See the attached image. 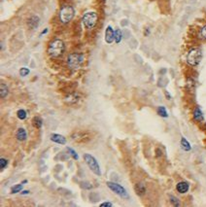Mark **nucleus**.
Returning <instances> with one entry per match:
<instances>
[{
	"label": "nucleus",
	"mask_w": 206,
	"mask_h": 207,
	"mask_svg": "<svg viewBox=\"0 0 206 207\" xmlns=\"http://www.w3.org/2000/svg\"><path fill=\"white\" fill-rule=\"evenodd\" d=\"M115 41L116 43H120L122 41V31L120 29H117L115 31Z\"/></svg>",
	"instance_id": "21"
},
{
	"label": "nucleus",
	"mask_w": 206,
	"mask_h": 207,
	"mask_svg": "<svg viewBox=\"0 0 206 207\" xmlns=\"http://www.w3.org/2000/svg\"><path fill=\"white\" fill-rule=\"evenodd\" d=\"M107 187L114 192L116 195H120L121 197L123 198H129V194L126 192V190L120 184H118V183H114V182H107Z\"/></svg>",
	"instance_id": "7"
},
{
	"label": "nucleus",
	"mask_w": 206,
	"mask_h": 207,
	"mask_svg": "<svg viewBox=\"0 0 206 207\" xmlns=\"http://www.w3.org/2000/svg\"><path fill=\"white\" fill-rule=\"evenodd\" d=\"M202 59V52L200 49H197V48H194V49H192L188 53L187 55V62L190 65L192 66H196L199 64V62Z\"/></svg>",
	"instance_id": "2"
},
{
	"label": "nucleus",
	"mask_w": 206,
	"mask_h": 207,
	"mask_svg": "<svg viewBox=\"0 0 206 207\" xmlns=\"http://www.w3.org/2000/svg\"><path fill=\"white\" fill-rule=\"evenodd\" d=\"M51 140L54 143H58V144H60V145H64L66 143V139L64 136H62L60 134H52L51 135Z\"/></svg>",
	"instance_id": "9"
},
{
	"label": "nucleus",
	"mask_w": 206,
	"mask_h": 207,
	"mask_svg": "<svg viewBox=\"0 0 206 207\" xmlns=\"http://www.w3.org/2000/svg\"><path fill=\"white\" fill-rule=\"evenodd\" d=\"M39 21H40V19H39L37 16H32V17H30L27 21V25L30 28H36L39 25Z\"/></svg>",
	"instance_id": "12"
},
{
	"label": "nucleus",
	"mask_w": 206,
	"mask_h": 207,
	"mask_svg": "<svg viewBox=\"0 0 206 207\" xmlns=\"http://www.w3.org/2000/svg\"><path fill=\"white\" fill-rule=\"evenodd\" d=\"M75 15L74 8L72 6H64L62 7V9L60 10L59 13V19L62 23H68L71 20L73 19Z\"/></svg>",
	"instance_id": "4"
},
{
	"label": "nucleus",
	"mask_w": 206,
	"mask_h": 207,
	"mask_svg": "<svg viewBox=\"0 0 206 207\" xmlns=\"http://www.w3.org/2000/svg\"><path fill=\"white\" fill-rule=\"evenodd\" d=\"M8 93H9V89H8V87L5 84H1V92H0L1 98H5Z\"/></svg>",
	"instance_id": "18"
},
{
	"label": "nucleus",
	"mask_w": 206,
	"mask_h": 207,
	"mask_svg": "<svg viewBox=\"0 0 206 207\" xmlns=\"http://www.w3.org/2000/svg\"><path fill=\"white\" fill-rule=\"evenodd\" d=\"M47 32H48V28H45L44 30H43V32H42V35H44V34H46Z\"/></svg>",
	"instance_id": "30"
},
{
	"label": "nucleus",
	"mask_w": 206,
	"mask_h": 207,
	"mask_svg": "<svg viewBox=\"0 0 206 207\" xmlns=\"http://www.w3.org/2000/svg\"><path fill=\"white\" fill-rule=\"evenodd\" d=\"M17 115H18V118L20 119V120H26V117H27L26 112V111L23 110V109L19 110V111H18V113H17Z\"/></svg>",
	"instance_id": "19"
},
{
	"label": "nucleus",
	"mask_w": 206,
	"mask_h": 207,
	"mask_svg": "<svg viewBox=\"0 0 206 207\" xmlns=\"http://www.w3.org/2000/svg\"><path fill=\"white\" fill-rule=\"evenodd\" d=\"M200 37L206 40V26H204L200 30Z\"/></svg>",
	"instance_id": "27"
},
{
	"label": "nucleus",
	"mask_w": 206,
	"mask_h": 207,
	"mask_svg": "<svg viewBox=\"0 0 206 207\" xmlns=\"http://www.w3.org/2000/svg\"><path fill=\"white\" fill-rule=\"evenodd\" d=\"M194 119L197 122H202L203 121V114L199 107H195L194 110Z\"/></svg>",
	"instance_id": "14"
},
{
	"label": "nucleus",
	"mask_w": 206,
	"mask_h": 207,
	"mask_svg": "<svg viewBox=\"0 0 206 207\" xmlns=\"http://www.w3.org/2000/svg\"><path fill=\"white\" fill-rule=\"evenodd\" d=\"M105 41L108 44H111L113 41H115V31L113 30L112 26H107L105 31Z\"/></svg>",
	"instance_id": "8"
},
{
	"label": "nucleus",
	"mask_w": 206,
	"mask_h": 207,
	"mask_svg": "<svg viewBox=\"0 0 206 207\" xmlns=\"http://www.w3.org/2000/svg\"><path fill=\"white\" fill-rule=\"evenodd\" d=\"M170 202H171V204H172L173 206H176V207H178V206L181 205L178 198L175 197V196H173V195H170Z\"/></svg>",
	"instance_id": "22"
},
{
	"label": "nucleus",
	"mask_w": 206,
	"mask_h": 207,
	"mask_svg": "<svg viewBox=\"0 0 206 207\" xmlns=\"http://www.w3.org/2000/svg\"><path fill=\"white\" fill-rule=\"evenodd\" d=\"M21 190H22V183L21 184H19V185H16V186L12 187L11 193L12 194H17V193H20Z\"/></svg>",
	"instance_id": "20"
},
{
	"label": "nucleus",
	"mask_w": 206,
	"mask_h": 207,
	"mask_svg": "<svg viewBox=\"0 0 206 207\" xmlns=\"http://www.w3.org/2000/svg\"><path fill=\"white\" fill-rule=\"evenodd\" d=\"M97 22V14L96 12H88L84 15L83 23L86 28L92 29Z\"/></svg>",
	"instance_id": "6"
},
{
	"label": "nucleus",
	"mask_w": 206,
	"mask_h": 207,
	"mask_svg": "<svg viewBox=\"0 0 206 207\" xmlns=\"http://www.w3.org/2000/svg\"><path fill=\"white\" fill-rule=\"evenodd\" d=\"M81 187L83 188V189H91L92 188V186L90 184L89 182H81Z\"/></svg>",
	"instance_id": "26"
},
{
	"label": "nucleus",
	"mask_w": 206,
	"mask_h": 207,
	"mask_svg": "<svg viewBox=\"0 0 206 207\" xmlns=\"http://www.w3.org/2000/svg\"><path fill=\"white\" fill-rule=\"evenodd\" d=\"M27 138V133L26 130L22 127H20V129L17 130V139L19 141H25Z\"/></svg>",
	"instance_id": "13"
},
{
	"label": "nucleus",
	"mask_w": 206,
	"mask_h": 207,
	"mask_svg": "<svg viewBox=\"0 0 206 207\" xmlns=\"http://www.w3.org/2000/svg\"><path fill=\"white\" fill-rule=\"evenodd\" d=\"M134 190H135V193H136L137 195L142 196V195H144L145 193H146V186L143 184V183L139 182L135 185V187H134Z\"/></svg>",
	"instance_id": "11"
},
{
	"label": "nucleus",
	"mask_w": 206,
	"mask_h": 207,
	"mask_svg": "<svg viewBox=\"0 0 206 207\" xmlns=\"http://www.w3.org/2000/svg\"><path fill=\"white\" fill-rule=\"evenodd\" d=\"M190 189V186L187 182H179L178 184L176 185V190L177 192L180 194H186Z\"/></svg>",
	"instance_id": "10"
},
{
	"label": "nucleus",
	"mask_w": 206,
	"mask_h": 207,
	"mask_svg": "<svg viewBox=\"0 0 206 207\" xmlns=\"http://www.w3.org/2000/svg\"><path fill=\"white\" fill-rule=\"evenodd\" d=\"M28 193H29V191H23L21 194H22V195H27Z\"/></svg>",
	"instance_id": "31"
},
{
	"label": "nucleus",
	"mask_w": 206,
	"mask_h": 207,
	"mask_svg": "<svg viewBox=\"0 0 206 207\" xmlns=\"http://www.w3.org/2000/svg\"><path fill=\"white\" fill-rule=\"evenodd\" d=\"M84 160L86 162V163L88 164L89 168L94 173L100 176L101 175V171H100V167H99V164L97 162V161L90 154H85L84 155Z\"/></svg>",
	"instance_id": "5"
},
{
	"label": "nucleus",
	"mask_w": 206,
	"mask_h": 207,
	"mask_svg": "<svg viewBox=\"0 0 206 207\" xmlns=\"http://www.w3.org/2000/svg\"><path fill=\"white\" fill-rule=\"evenodd\" d=\"M42 125H43V121L40 117H34L33 118V125L36 127V129H41L42 127Z\"/></svg>",
	"instance_id": "16"
},
{
	"label": "nucleus",
	"mask_w": 206,
	"mask_h": 207,
	"mask_svg": "<svg viewBox=\"0 0 206 207\" xmlns=\"http://www.w3.org/2000/svg\"><path fill=\"white\" fill-rule=\"evenodd\" d=\"M8 160H6V158H2L1 160H0V168L1 169H4L5 167L8 165Z\"/></svg>",
	"instance_id": "24"
},
{
	"label": "nucleus",
	"mask_w": 206,
	"mask_h": 207,
	"mask_svg": "<svg viewBox=\"0 0 206 207\" xmlns=\"http://www.w3.org/2000/svg\"><path fill=\"white\" fill-rule=\"evenodd\" d=\"M157 114L160 115L161 117H163V118H167L168 117V113H167V111H166V109H165V107H163V106H160L157 108Z\"/></svg>",
	"instance_id": "17"
},
{
	"label": "nucleus",
	"mask_w": 206,
	"mask_h": 207,
	"mask_svg": "<svg viewBox=\"0 0 206 207\" xmlns=\"http://www.w3.org/2000/svg\"><path fill=\"white\" fill-rule=\"evenodd\" d=\"M64 52V43L60 39H54L49 45L48 53L52 58H59Z\"/></svg>",
	"instance_id": "1"
},
{
	"label": "nucleus",
	"mask_w": 206,
	"mask_h": 207,
	"mask_svg": "<svg viewBox=\"0 0 206 207\" xmlns=\"http://www.w3.org/2000/svg\"><path fill=\"white\" fill-rule=\"evenodd\" d=\"M100 206H101V207H105V206L110 207V206H112V203H111V202H103V203L100 204Z\"/></svg>",
	"instance_id": "28"
},
{
	"label": "nucleus",
	"mask_w": 206,
	"mask_h": 207,
	"mask_svg": "<svg viewBox=\"0 0 206 207\" xmlns=\"http://www.w3.org/2000/svg\"><path fill=\"white\" fill-rule=\"evenodd\" d=\"M156 153H157V157H161V156H162V151H161L160 149H157Z\"/></svg>",
	"instance_id": "29"
},
{
	"label": "nucleus",
	"mask_w": 206,
	"mask_h": 207,
	"mask_svg": "<svg viewBox=\"0 0 206 207\" xmlns=\"http://www.w3.org/2000/svg\"><path fill=\"white\" fill-rule=\"evenodd\" d=\"M66 150H67L68 152H69V154H70L71 156H72V157H73V158H75V160H78V158H79V157H78L77 153L75 152V151H74L73 149H71V148L67 147V148H66Z\"/></svg>",
	"instance_id": "25"
},
{
	"label": "nucleus",
	"mask_w": 206,
	"mask_h": 207,
	"mask_svg": "<svg viewBox=\"0 0 206 207\" xmlns=\"http://www.w3.org/2000/svg\"><path fill=\"white\" fill-rule=\"evenodd\" d=\"M181 147H182V149H183L184 151H190V150L192 149L191 144H190V143L188 142V140L186 138H184V137L181 138Z\"/></svg>",
	"instance_id": "15"
},
{
	"label": "nucleus",
	"mask_w": 206,
	"mask_h": 207,
	"mask_svg": "<svg viewBox=\"0 0 206 207\" xmlns=\"http://www.w3.org/2000/svg\"><path fill=\"white\" fill-rule=\"evenodd\" d=\"M28 74H29V69L28 68H26V67L21 68V70H20V75L21 76L25 77V76H27Z\"/></svg>",
	"instance_id": "23"
},
{
	"label": "nucleus",
	"mask_w": 206,
	"mask_h": 207,
	"mask_svg": "<svg viewBox=\"0 0 206 207\" xmlns=\"http://www.w3.org/2000/svg\"><path fill=\"white\" fill-rule=\"evenodd\" d=\"M84 61V55L82 54H78L74 53L68 55L67 58V64L70 69H78L82 65V63Z\"/></svg>",
	"instance_id": "3"
}]
</instances>
